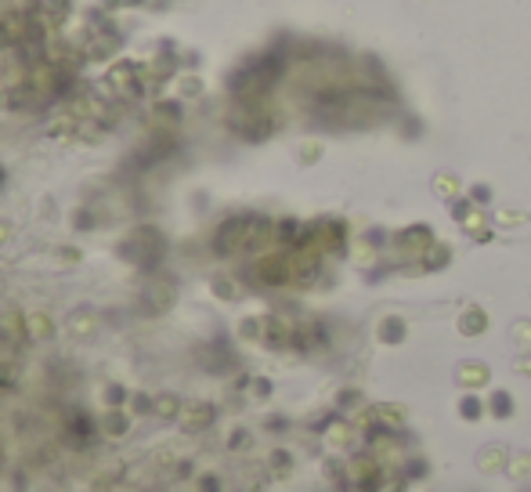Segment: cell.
Returning a JSON list of instances; mask_svg holds the SVG:
<instances>
[{
  "mask_svg": "<svg viewBox=\"0 0 531 492\" xmlns=\"http://www.w3.org/2000/svg\"><path fill=\"white\" fill-rule=\"evenodd\" d=\"M0 384H11V366H4V362H0Z\"/></svg>",
  "mask_w": 531,
  "mask_h": 492,
  "instance_id": "21",
  "label": "cell"
},
{
  "mask_svg": "<svg viewBox=\"0 0 531 492\" xmlns=\"http://www.w3.org/2000/svg\"><path fill=\"white\" fill-rule=\"evenodd\" d=\"M362 423L369 427V431H405V423H409V409L405 406H398V402H387V406H373L362 417Z\"/></svg>",
  "mask_w": 531,
  "mask_h": 492,
  "instance_id": "1",
  "label": "cell"
},
{
  "mask_svg": "<svg viewBox=\"0 0 531 492\" xmlns=\"http://www.w3.org/2000/svg\"><path fill=\"white\" fill-rule=\"evenodd\" d=\"M510 340H513V347H517L521 355H528L531 352V319H517L510 326Z\"/></svg>",
  "mask_w": 531,
  "mask_h": 492,
  "instance_id": "11",
  "label": "cell"
},
{
  "mask_svg": "<svg viewBox=\"0 0 531 492\" xmlns=\"http://www.w3.org/2000/svg\"><path fill=\"white\" fill-rule=\"evenodd\" d=\"M513 370H517L521 376H531V352H528V355H517V362H513Z\"/></svg>",
  "mask_w": 531,
  "mask_h": 492,
  "instance_id": "17",
  "label": "cell"
},
{
  "mask_svg": "<svg viewBox=\"0 0 531 492\" xmlns=\"http://www.w3.org/2000/svg\"><path fill=\"white\" fill-rule=\"evenodd\" d=\"M11 232H15V228H11V221H0V243H8V239H11Z\"/></svg>",
  "mask_w": 531,
  "mask_h": 492,
  "instance_id": "19",
  "label": "cell"
},
{
  "mask_svg": "<svg viewBox=\"0 0 531 492\" xmlns=\"http://www.w3.org/2000/svg\"><path fill=\"white\" fill-rule=\"evenodd\" d=\"M401 337H405V322L401 319H383L380 322V340L383 344H401Z\"/></svg>",
  "mask_w": 531,
  "mask_h": 492,
  "instance_id": "13",
  "label": "cell"
},
{
  "mask_svg": "<svg viewBox=\"0 0 531 492\" xmlns=\"http://www.w3.org/2000/svg\"><path fill=\"white\" fill-rule=\"evenodd\" d=\"M304 160H318V145H304Z\"/></svg>",
  "mask_w": 531,
  "mask_h": 492,
  "instance_id": "23",
  "label": "cell"
},
{
  "mask_svg": "<svg viewBox=\"0 0 531 492\" xmlns=\"http://www.w3.org/2000/svg\"><path fill=\"white\" fill-rule=\"evenodd\" d=\"M289 467H293V459H289V453H275V471L286 474Z\"/></svg>",
  "mask_w": 531,
  "mask_h": 492,
  "instance_id": "18",
  "label": "cell"
},
{
  "mask_svg": "<svg viewBox=\"0 0 531 492\" xmlns=\"http://www.w3.org/2000/svg\"><path fill=\"white\" fill-rule=\"evenodd\" d=\"M0 47H8V40H4V29H0Z\"/></svg>",
  "mask_w": 531,
  "mask_h": 492,
  "instance_id": "24",
  "label": "cell"
},
{
  "mask_svg": "<svg viewBox=\"0 0 531 492\" xmlns=\"http://www.w3.org/2000/svg\"><path fill=\"white\" fill-rule=\"evenodd\" d=\"M485 329H488V315L481 311L477 304H470L459 315V333H463V337H481Z\"/></svg>",
  "mask_w": 531,
  "mask_h": 492,
  "instance_id": "5",
  "label": "cell"
},
{
  "mask_svg": "<svg viewBox=\"0 0 531 492\" xmlns=\"http://www.w3.org/2000/svg\"><path fill=\"white\" fill-rule=\"evenodd\" d=\"M354 441H358V427H354V423H333V427H326V449L329 453L347 456V453H354Z\"/></svg>",
  "mask_w": 531,
  "mask_h": 492,
  "instance_id": "4",
  "label": "cell"
},
{
  "mask_svg": "<svg viewBox=\"0 0 531 492\" xmlns=\"http://www.w3.org/2000/svg\"><path fill=\"white\" fill-rule=\"evenodd\" d=\"M506 471H510L513 482H528V478H531V453H513Z\"/></svg>",
  "mask_w": 531,
  "mask_h": 492,
  "instance_id": "12",
  "label": "cell"
},
{
  "mask_svg": "<svg viewBox=\"0 0 531 492\" xmlns=\"http://www.w3.org/2000/svg\"><path fill=\"white\" fill-rule=\"evenodd\" d=\"M510 449L506 446H499V441H492V446H481V453H477V459H474V464H477V471L481 474H488V478H495V474L499 471H506L510 467Z\"/></svg>",
  "mask_w": 531,
  "mask_h": 492,
  "instance_id": "2",
  "label": "cell"
},
{
  "mask_svg": "<svg viewBox=\"0 0 531 492\" xmlns=\"http://www.w3.org/2000/svg\"><path fill=\"white\" fill-rule=\"evenodd\" d=\"M492 380V370L485 366V362H477V358H470V362H459V370H456V384L463 388V391H481Z\"/></svg>",
  "mask_w": 531,
  "mask_h": 492,
  "instance_id": "3",
  "label": "cell"
},
{
  "mask_svg": "<svg viewBox=\"0 0 531 492\" xmlns=\"http://www.w3.org/2000/svg\"><path fill=\"white\" fill-rule=\"evenodd\" d=\"M156 412L159 417H181V402L174 394H163V399H156Z\"/></svg>",
  "mask_w": 531,
  "mask_h": 492,
  "instance_id": "16",
  "label": "cell"
},
{
  "mask_svg": "<svg viewBox=\"0 0 531 492\" xmlns=\"http://www.w3.org/2000/svg\"><path fill=\"white\" fill-rule=\"evenodd\" d=\"M123 423H127L123 417H112V435H123V431H127V427H123Z\"/></svg>",
  "mask_w": 531,
  "mask_h": 492,
  "instance_id": "20",
  "label": "cell"
},
{
  "mask_svg": "<svg viewBox=\"0 0 531 492\" xmlns=\"http://www.w3.org/2000/svg\"><path fill=\"white\" fill-rule=\"evenodd\" d=\"M94 326H98V322H94V315H91V311H76L73 319H69V329H73V337H91V333H94Z\"/></svg>",
  "mask_w": 531,
  "mask_h": 492,
  "instance_id": "14",
  "label": "cell"
},
{
  "mask_svg": "<svg viewBox=\"0 0 531 492\" xmlns=\"http://www.w3.org/2000/svg\"><path fill=\"white\" fill-rule=\"evenodd\" d=\"M26 333H29V340H51L55 337V322L47 319L44 311H33V315H26Z\"/></svg>",
  "mask_w": 531,
  "mask_h": 492,
  "instance_id": "8",
  "label": "cell"
},
{
  "mask_svg": "<svg viewBox=\"0 0 531 492\" xmlns=\"http://www.w3.org/2000/svg\"><path fill=\"white\" fill-rule=\"evenodd\" d=\"M513 409H517V406H513V394H510V391L499 388V391L488 394V417H495V420H510V417H513Z\"/></svg>",
  "mask_w": 531,
  "mask_h": 492,
  "instance_id": "10",
  "label": "cell"
},
{
  "mask_svg": "<svg viewBox=\"0 0 531 492\" xmlns=\"http://www.w3.org/2000/svg\"><path fill=\"white\" fill-rule=\"evenodd\" d=\"M181 420L188 423V431L210 427V423H214V406H206V402H199V406H188V409H181Z\"/></svg>",
  "mask_w": 531,
  "mask_h": 492,
  "instance_id": "9",
  "label": "cell"
},
{
  "mask_svg": "<svg viewBox=\"0 0 531 492\" xmlns=\"http://www.w3.org/2000/svg\"><path fill=\"white\" fill-rule=\"evenodd\" d=\"M456 412H459V420H481L488 412V402L485 399H477V391H466L463 399H459V406H456Z\"/></svg>",
  "mask_w": 531,
  "mask_h": 492,
  "instance_id": "7",
  "label": "cell"
},
{
  "mask_svg": "<svg viewBox=\"0 0 531 492\" xmlns=\"http://www.w3.org/2000/svg\"><path fill=\"white\" fill-rule=\"evenodd\" d=\"M181 94H199V80H185V91Z\"/></svg>",
  "mask_w": 531,
  "mask_h": 492,
  "instance_id": "22",
  "label": "cell"
},
{
  "mask_svg": "<svg viewBox=\"0 0 531 492\" xmlns=\"http://www.w3.org/2000/svg\"><path fill=\"white\" fill-rule=\"evenodd\" d=\"M22 337H29L26 333V319L19 311H4L0 315V340H8V344H19Z\"/></svg>",
  "mask_w": 531,
  "mask_h": 492,
  "instance_id": "6",
  "label": "cell"
},
{
  "mask_svg": "<svg viewBox=\"0 0 531 492\" xmlns=\"http://www.w3.org/2000/svg\"><path fill=\"white\" fill-rule=\"evenodd\" d=\"M434 192L445 196V199L459 196V178H456V174H438V178H434Z\"/></svg>",
  "mask_w": 531,
  "mask_h": 492,
  "instance_id": "15",
  "label": "cell"
}]
</instances>
